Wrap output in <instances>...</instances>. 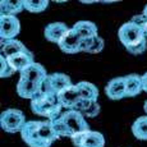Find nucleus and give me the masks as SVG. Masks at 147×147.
<instances>
[{"label": "nucleus", "instance_id": "nucleus-31", "mask_svg": "<svg viewBox=\"0 0 147 147\" xmlns=\"http://www.w3.org/2000/svg\"><path fill=\"white\" fill-rule=\"evenodd\" d=\"M143 109H145V111H146V114H147V100L145 101V105H143Z\"/></svg>", "mask_w": 147, "mask_h": 147}, {"label": "nucleus", "instance_id": "nucleus-3", "mask_svg": "<svg viewBox=\"0 0 147 147\" xmlns=\"http://www.w3.org/2000/svg\"><path fill=\"white\" fill-rule=\"evenodd\" d=\"M26 123L27 121L23 111L18 109H7L0 115V125L7 133L22 132Z\"/></svg>", "mask_w": 147, "mask_h": 147}, {"label": "nucleus", "instance_id": "nucleus-19", "mask_svg": "<svg viewBox=\"0 0 147 147\" xmlns=\"http://www.w3.org/2000/svg\"><path fill=\"white\" fill-rule=\"evenodd\" d=\"M24 51H28V49L24 46L23 42L17 40V38L1 41V55L5 56V58H9L14 54L24 53Z\"/></svg>", "mask_w": 147, "mask_h": 147}, {"label": "nucleus", "instance_id": "nucleus-29", "mask_svg": "<svg viewBox=\"0 0 147 147\" xmlns=\"http://www.w3.org/2000/svg\"><path fill=\"white\" fill-rule=\"evenodd\" d=\"M141 78H142V88H143V91L147 92V72L143 76H141Z\"/></svg>", "mask_w": 147, "mask_h": 147}, {"label": "nucleus", "instance_id": "nucleus-20", "mask_svg": "<svg viewBox=\"0 0 147 147\" xmlns=\"http://www.w3.org/2000/svg\"><path fill=\"white\" fill-rule=\"evenodd\" d=\"M78 92L81 95V98H86V100H91V101H97L98 98V88L95 86L94 83L87 81H81L77 84Z\"/></svg>", "mask_w": 147, "mask_h": 147}, {"label": "nucleus", "instance_id": "nucleus-26", "mask_svg": "<svg viewBox=\"0 0 147 147\" xmlns=\"http://www.w3.org/2000/svg\"><path fill=\"white\" fill-rule=\"evenodd\" d=\"M125 49H127V51L129 54H132V55H141V54H143L147 49V38H143V40L140 41L138 44L128 46V47H125Z\"/></svg>", "mask_w": 147, "mask_h": 147}, {"label": "nucleus", "instance_id": "nucleus-17", "mask_svg": "<svg viewBox=\"0 0 147 147\" xmlns=\"http://www.w3.org/2000/svg\"><path fill=\"white\" fill-rule=\"evenodd\" d=\"M72 28L77 32V35L81 38H90L98 35L97 26L94 22H90V21H78L77 23H74V26Z\"/></svg>", "mask_w": 147, "mask_h": 147}, {"label": "nucleus", "instance_id": "nucleus-11", "mask_svg": "<svg viewBox=\"0 0 147 147\" xmlns=\"http://www.w3.org/2000/svg\"><path fill=\"white\" fill-rule=\"evenodd\" d=\"M81 41L82 38L77 35V32L73 28H70L67 35L60 40L58 46L65 54H77L81 51Z\"/></svg>", "mask_w": 147, "mask_h": 147}, {"label": "nucleus", "instance_id": "nucleus-14", "mask_svg": "<svg viewBox=\"0 0 147 147\" xmlns=\"http://www.w3.org/2000/svg\"><path fill=\"white\" fill-rule=\"evenodd\" d=\"M105 94L111 100H121L125 97V84L124 77H117L109 81L105 87Z\"/></svg>", "mask_w": 147, "mask_h": 147}, {"label": "nucleus", "instance_id": "nucleus-1", "mask_svg": "<svg viewBox=\"0 0 147 147\" xmlns=\"http://www.w3.org/2000/svg\"><path fill=\"white\" fill-rule=\"evenodd\" d=\"M22 140L30 147H50L59 138L50 120H28L21 132Z\"/></svg>", "mask_w": 147, "mask_h": 147}, {"label": "nucleus", "instance_id": "nucleus-10", "mask_svg": "<svg viewBox=\"0 0 147 147\" xmlns=\"http://www.w3.org/2000/svg\"><path fill=\"white\" fill-rule=\"evenodd\" d=\"M58 98L60 105L63 106V109L72 110L74 109V106L77 105V102L81 100V95L78 92V88L76 84H70V86L65 87L64 90H61L58 94Z\"/></svg>", "mask_w": 147, "mask_h": 147}, {"label": "nucleus", "instance_id": "nucleus-30", "mask_svg": "<svg viewBox=\"0 0 147 147\" xmlns=\"http://www.w3.org/2000/svg\"><path fill=\"white\" fill-rule=\"evenodd\" d=\"M142 14H143V16H146V17H147V5L145 7V9H143V13H142Z\"/></svg>", "mask_w": 147, "mask_h": 147}, {"label": "nucleus", "instance_id": "nucleus-24", "mask_svg": "<svg viewBox=\"0 0 147 147\" xmlns=\"http://www.w3.org/2000/svg\"><path fill=\"white\" fill-rule=\"evenodd\" d=\"M50 123H51L54 131H55V133L59 136V137H72V133H70V131L68 129V127L64 124V121L61 120L60 117L55 118V119L50 120Z\"/></svg>", "mask_w": 147, "mask_h": 147}, {"label": "nucleus", "instance_id": "nucleus-13", "mask_svg": "<svg viewBox=\"0 0 147 147\" xmlns=\"http://www.w3.org/2000/svg\"><path fill=\"white\" fill-rule=\"evenodd\" d=\"M69 30L70 28H68V26L63 22H54V23H50L45 27V38L50 42H54V44H59Z\"/></svg>", "mask_w": 147, "mask_h": 147}, {"label": "nucleus", "instance_id": "nucleus-8", "mask_svg": "<svg viewBox=\"0 0 147 147\" xmlns=\"http://www.w3.org/2000/svg\"><path fill=\"white\" fill-rule=\"evenodd\" d=\"M21 31L19 19L14 16H0V37L1 41L13 40Z\"/></svg>", "mask_w": 147, "mask_h": 147}, {"label": "nucleus", "instance_id": "nucleus-22", "mask_svg": "<svg viewBox=\"0 0 147 147\" xmlns=\"http://www.w3.org/2000/svg\"><path fill=\"white\" fill-rule=\"evenodd\" d=\"M132 133L137 140L147 141V115L140 117L132 124Z\"/></svg>", "mask_w": 147, "mask_h": 147}, {"label": "nucleus", "instance_id": "nucleus-23", "mask_svg": "<svg viewBox=\"0 0 147 147\" xmlns=\"http://www.w3.org/2000/svg\"><path fill=\"white\" fill-rule=\"evenodd\" d=\"M23 7L31 13H41L47 9V0H23Z\"/></svg>", "mask_w": 147, "mask_h": 147}, {"label": "nucleus", "instance_id": "nucleus-25", "mask_svg": "<svg viewBox=\"0 0 147 147\" xmlns=\"http://www.w3.org/2000/svg\"><path fill=\"white\" fill-rule=\"evenodd\" d=\"M0 63H1V67H0V77L1 78H8L12 74H14V69L10 67V64L8 63L7 58L5 56H0Z\"/></svg>", "mask_w": 147, "mask_h": 147}, {"label": "nucleus", "instance_id": "nucleus-9", "mask_svg": "<svg viewBox=\"0 0 147 147\" xmlns=\"http://www.w3.org/2000/svg\"><path fill=\"white\" fill-rule=\"evenodd\" d=\"M47 73L46 69L44 68V65H41L40 63H32L30 67H27L26 69H23L21 72L19 78L24 81H30V82H35V83H40L44 84V82L47 78Z\"/></svg>", "mask_w": 147, "mask_h": 147}, {"label": "nucleus", "instance_id": "nucleus-2", "mask_svg": "<svg viewBox=\"0 0 147 147\" xmlns=\"http://www.w3.org/2000/svg\"><path fill=\"white\" fill-rule=\"evenodd\" d=\"M31 109L33 114L47 118V120H53L61 115L63 106L59 102L58 95L41 92L33 100H31Z\"/></svg>", "mask_w": 147, "mask_h": 147}, {"label": "nucleus", "instance_id": "nucleus-12", "mask_svg": "<svg viewBox=\"0 0 147 147\" xmlns=\"http://www.w3.org/2000/svg\"><path fill=\"white\" fill-rule=\"evenodd\" d=\"M42 86L44 84L35 83V82L24 81L19 78L18 83H17V95L22 98H30L33 100L36 96H38L42 92Z\"/></svg>", "mask_w": 147, "mask_h": 147}, {"label": "nucleus", "instance_id": "nucleus-18", "mask_svg": "<svg viewBox=\"0 0 147 147\" xmlns=\"http://www.w3.org/2000/svg\"><path fill=\"white\" fill-rule=\"evenodd\" d=\"M104 46H105V41L100 36H95V37L90 38H82L81 41V51L88 53V54H98L102 51Z\"/></svg>", "mask_w": 147, "mask_h": 147}, {"label": "nucleus", "instance_id": "nucleus-5", "mask_svg": "<svg viewBox=\"0 0 147 147\" xmlns=\"http://www.w3.org/2000/svg\"><path fill=\"white\" fill-rule=\"evenodd\" d=\"M118 37H119V41L125 47L136 45L140 41H142L143 38H146L143 32L141 31V28L136 23H133L132 21L127 22V23L121 24V27H119Z\"/></svg>", "mask_w": 147, "mask_h": 147}, {"label": "nucleus", "instance_id": "nucleus-15", "mask_svg": "<svg viewBox=\"0 0 147 147\" xmlns=\"http://www.w3.org/2000/svg\"><path fill=\"white\" fill-rule=\"evenodd\" d=\"M8 63L10 64V67L14 69V72H22L23 69H26L27 67H30L33 61V54L28 50V51L24 53H18V54H14V55L7 58Z\"/></svg>", "mask_w": 147, "mask_h": 147}, {"label": "nucleus", "instance_id": "nucleus-16", "mask_svg": "<svg viewBox=\"0 0 147 147\" xmlns=\"http://www.w3.org/2000/svg\"><path fill=\"white\" fill-rule=\"evenodd\" d=\"M124 84H125V97H134L143 91L142 78L136 73L125 76L124 77Z\"/></svg>", "mask_w": 147, "mask_h": 147}, {"label": "nucleus", "instance_id": "nucleus-27", "mask_svg": "<svg viewBox=\"0 0 147 147\" xmlns=\"http://www.w3.org/2000/svg\"><path fill=\"white\" fill-rule=\"evenodd\" d=\"M82 114H83L84 118H95V117H97V115L100 114V105H98V102L97 101H92V102L90 104V106L82 111Z\"/></svg>", "mask_w": 147, "mask_h": 147}, {"label": "nucleus", "instance_id": "nucleus-7", "mask_svg": "<svg viewBox=\"0 0 147 147\" xmlns=\"http://www.w3.org/2000/svg\"><path fill=\"white\" fill-rule=\"evenodd\" d=\"M72 81L70 77L64 73H51L47 76L46 81L44 82L42 86V92H49V94H55L58 95L61 90H64L65 87L70 86Z\"/></svg>", "mask_w": 147, "mask_h": 147}, {"label": "nucleus", "instance_id": "nucleus-28", "mask_svg": "<svg viewBox=\"0 0 147 147\" xmlns=\"http://www.w3.org/2000/svg\"><path fill=\"white\" fill-rule=\"evenodd\" d=\"M131 21L141 28V31H142L143 35H145V37L147 38V17L143 16V14H137V16H133V18H132Z\"/></svg>", "mask_w": 147, "mask_h": 147}, {"label": "nucleus", "instance_id": "nucleus-6", "mask_svg": "<svg viewBox=\"0 0 147 147\" xmlns=\"http://www.w3.org/2000/svg\"><path fill=\"white\" fill-rule=\"evenodd\" d=\"M60 118L64 121V124L68 127L72 136L76 133H80V132L90 131V124L84 119L83 114L77 111V110H73V109L67 110V111L61 113Z\"/></svg>", "mask_w": 147, "mask_h": 147}, {"label": "nucleus", "instance_id": "nucleus-21", "mask_svg": "<svg viewBox=\"0 0 147 147\" xmlns=\"http://www.w3.org/2000/svg\"><path fill=\"white\" fill-rule=\"evenodd\" d=\"M1 13L0 16H14L21 13L24 9L22 0H1Z\"/></svg>", "mask_w": 147, "mask_h": 147}, {"label": "nucleus", "instance_id": "nucleus-4", "mask_svg": "<svg viewBox=\"0 0 147 147\" xmlns=\"http://www.w3.org/2000/svg\"><path fill=\"white\" fill-rule=\"evenodd\" d=\"M74 147H105V137L96 131H84L70 137Z\"/></svg>", "mask_w": 147, "mask_h": 147}]
</instances>
